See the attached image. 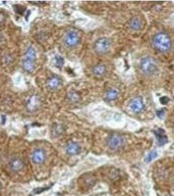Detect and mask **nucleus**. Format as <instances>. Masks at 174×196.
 I'll list each match as a JSON object with an SVG mask.
<instances>
[{
    "label": "nucleus",
    "instance_id": "nucleus-4",
    "mask_svg": "<svg viewBox=\"0 0 174 196\" xmlns=\"http://www.w3.org/2000/svg\"><path fill=\"white\" fill-rule=\"evenodd\" d=\"M124 143L122 137L117 134L111 136L107 140V145L112 150H117L120 148Z\"/></svg>",
    "mask_w": 174,
    "mask_h": 196
},
{
    "label": "nucleus",
    "instance_id": "nucleus-17",
    "mask_svg": "<svg viewBox=\"0 0 174 196\" xmlns=\"http://www.w3.org/2000/svg\"><path fill=\"white\" fill-rule=\"evenodd\" d=\"M55 62L56 65L58 67H62L63 65L64 64V60L61 56L60 55H56L55 56Z\"/></svg>",
    "mask_w": 174,
    "mask_h": 196
},
{
    "label": "nucleus",
    "instance_id": "nucleus-11",
    "mask_svg": "<svg viewBox=\"0 0 174 196\" xmlns=\"http://www.w3.org/2000/svg\"><path fill=\"white\" fill-rule=\"evenodd\" d=\"M34 60H31L30 59L24 58L23 61V68L24 70L28 72H32L34 70Z\"/></svg>",
    "mask_w": 174,
    "mask_h": 196
},
{
    "label": "nucleus",
    "instance_id": "nucleus-15",
    "mask_svg": "<svg viewBox=\"0 0 174 196\" xmlns=\"http://www.w3.org/2000/svg\"><path fill=\"white\" fill-rule=\"evenodd\" d=\"M61 84V81L59 78L54 77L49 79L48 81V86L52 89H56L59 88Z\"/></svg>",
    "mask_w": 174,
    "mask_h": 196
},
{
    "label": "nucleus",
    "instance_id": "nucleus-16",
    "mask_svg": "<svg viewBox=\"0 0 174 196\" xmlns=\"http://www.w3.org/2000/svg\"><path fill=\"white\" fill-rule=\"evenodd\" d=\"M37 57V53L36 51L35 50V49L32 47H30V48L27 50L25 54V58H28V59H30L34 61H35V60L36 59Z\"/></svg>",
    "mask_w": 174,
    "mask_h": 196
},
{
    "label": "nucleus",
    "instance_id": "nucleus-10",
    "mask_svg": "<svg viewBox=\"0 0 174 196\" xmlns=\"http://www.w3.org/2000/svg\"><path fill=\"white\" fill-rule=\"evenodd\" d=\"M130 28L133 30L138 31L141 29L142 28V22L141 20L138 17H134L132 18L129 23Z\"/></svg>",
    "mask_w": 174,
    "mask_h": 196
},
{
    "label": "nucleus",
    "instance_id": "nucleus-20",
    "mask_svg": "<svg viewBox=\"0 0 174 196\" xmlns=\"http://www.w3.org/2000/svg\"><path fill=\"white\" fill-rule=\"evenodd\" d=\"M168 102H169V99L167 97H162V98H160V102L162 104H166Z\"/></svg>",
    "mask_w": 174,
    "mask_h": 196
},
{
    "label": "nucleus",
    "instance_id": "nucleus-18",
    "mask_svg": "<svg viewBox=\"0 0 174 196\" xmlns=\"http://www.w3.org/2000/svg\"><path fill=\"white\" fill-rule=\"evenodd\" d=\"M157 156V152L156 151H152L148 155V156H147V162H151L152 160H153V159H155Z\"/></svg>",
    "mask_w": 174,
    "mask_h": 196
},
{
    "label": "nucleus",
    "instance_id": "nucleus-6",
    "mask_svg": "<svg viewBox=\"0 0 174 196\" xmlns=\"http://www.w3.org/2000/svg\"><path fill=\"white\" fill-rule=\"evenodd\" d=\"M32 161L36 164H41L45 161L46 153L43 149L38 148L34 151L32 154Z\"/></svg>",
    "mask_w": 174,
    "mask_h": 196
},
{
    "label": "nucleus",
    "instance_id": "nucleus-8",
    "mask_svg": "<svg viewBox=\"0 0 174 196\" xmlns=\"http://www.w3.org/2000/svg\"><path fill=\"white\" fill-rule=\"evenodd\" d=\"M24 162L22 160L18 158H13L9 162V166L11 170L15 173H17L22 169L24 167Z\"/></svg>",
    "mask_w": 174,
    "mask_h": 196
},
{
    "label": "nucleus",
    "instance_id": "nucleus-13",
    "mask_svg": "<svg viewBox=\"0 0 174 196\" xmlns=\"http://www.w3.org/2000/svg\"><path fill=\"white\" fill-rule=\"evenodd\" d=\"M119 92L115 89H110L107 92L106 96H105V98L108 102H111V101L115 100L118 98Z\"/></svg>",
    "mask_w": 174,
    "mask_h": 196
},
{
    "label": "nucleus",
    "instance_id": "nucleus-2",
    "mask_svg": "<svg viewBox=\"0 0 174 196\" xmlns=\"http://www.w3.org/2000/svg\"><path fill=\"white\" fill-rule=\"evenodd\" d=\"M140 69L145 75H152L157 70L156 62L151 57H145L141 60Z\"/></svg>",
    "mask_w": 174,
    "mask_h": 196
},
{
    "label": "nucleus",
    "instance_id": "nucleus-9",
    "mask_svg": "<svg viewBox=\"0 0 174 196\" xmlns=\"http://www.w3.org/2000/svg\"><path fill=\"white\" fill-rule=\"evenodd\" d=\"M81 148L77 142H71L68 144L66 148V151L67 154L70 156H75L81 152Z\"/></svg>",
    "mask_w": 174,
    "mask_h": 196
},
{
    "label": "nucleus",
    "instance_id": "nucleus-12",
    "mask_svg": "<svg viewBox=\"0 0 174 196\" xmlns=\"http://www.w3.org/2000/svg\"><path fill=\"white\" fill-rule=\"evenodd\" d=\"M155 134L157 137L158 141H159V144L160 145H164L166 142H167V138H166V137L165 136V135L164 134V131H163L162 130L160 129V130H157V131H155Z\"/></svg>",
    "mask_w": 174,
    "mask_h": 196
},
{
    "label": "nucleus",
    "instance_id": "nucleus-14",
    "mask_svg": "<svg viewBox=\"0 0 174 196\" xmlns=\"http://www.w3.org/2000/svg\"><path fill=\"white\" fill-rule=\"evenodd\" d=\"M105 71H106V69H105V66L102 64H99L93 68L92 70L94 75L98 77H101L105 73Z\"/></svg>",
    "mask_w": 174,
    "mask_h": 196
},
{
    "label": "nucleus",
    "instance_id": "nucleus-3",
    "mask_svg": "<svg viewBox=\"0 0 174 196\" xmlns=\"http://www.w3.org/2000/svg\"><path fill=\"white\" fill-rule=\"evenodd\" d=\"M111 47V41L106 38L97 39L94 45V50L99 54H107L109 52Z\"/></svg>",
    "mask_w": 174,
    "mask_h": 196
},
{
    "label": "nucleus",
    "instance_id": "nucleus-5",
    "mask_svg": "<svg viewBox=\"0 0 174 196\" xmlns=\"http://www.w3.org/2000/svg\"><path fill=\"white\" fill-rule=\"evenodd\" d=\"M80 38L79 35L75 31H70L68 32L65 38V43L66 44L70 47H73L77 46L80 43Z\"/></svg>",
    "mask_w": 174,
    "mask_h": 196
},
{
    "label": "nucleus",
    "instance_id": "nucleus-7",
    "mask_svg": "<svg viewBox=\"0 0 174 196\" xmlns=\"http://www.w3.org/2000/svg\"><path fill=\"white\" fill-rule=\"evenodd\" d=\"M130 107L133 112L136 113H140L144 109V103L143 99L141 97L136 98L132 101L130 104Z\"/></svg>",
    "mask_w": 174,
    "mask_h": 196
},
{
    "label": "nucleus",
    "instance_id": "nucleus-1",
    "mask_svg": "<svg viewBox=\"0 0 174 196\" xmlns=\"http://www.w3.org/2000/svg\"><path fill=\"white\" fill-rule=\"evenodd\" d=\"M152 44L158 52L165 53L171 49L172 43L169 35L165 32H160L154 37Z\"/></svg>",
    "mask_w": 174,
    "mask_h": 196
},
{
    "label": "nucleus",
    "instance_id": "nucleus-19",
    "mask_svg": "<svg viewBox=\"0 0 174 196\" xmlns=\"http://www.w3.org/2000/svg\"><path fill=\"white\" fill-rule=\"evenodd\" d=\"M156 114L160 118H162L163 116H164V110L163 109H160L159 110H158L157 113H156Z\"/></svg>",
    "mask_w": 174,
    "mask_h": 196
}]
</instances>
